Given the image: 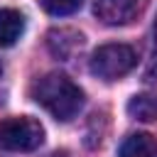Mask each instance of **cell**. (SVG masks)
<instances>
[{"instance_id":"cell-1","label":"cell","mask_w":157,"mask_h":157,"mask_svg":"<svg viewBox=\"0 0 157 157\" xmlns=\"http://www.w3.org/2000/svg\"><path fill=\"white\" fill-rule=\"evenodd\" d=\"M32 98L56 120H71L83 105V91L64 74H47L34 81Z\"/></svg>"},{"instance_id":"cell-2","label":"cell","mask_w":157,"mask_h":157,"mask_svg":"<svg viewBox=\"0 0 157 157\" xmlns=\"http://www.w3.org/2000/svg\"><path fill=\"white\" fill-rule=\"evenodd\" d=\"M44 142V128L29 115H15L0 120V150L32 152Z\"/></svg>"},{"instance_id":"cell-3","label":"cell","mask_w":157,"mask_h":157,"mask_svg":"<svg viewBox=\"0 0 157 157\" xmlns=\"http://www.w3.org/2000/svg\"><path fill=\"white\" fill-rule=\"evenodd\" d=\"M137 64V54L128 44H103L91 56V74L103 81H115L130 74Z\"/></svg>"},{"instance_id":"cell-4","label":"cell","mask_w":157,"mask_h":157,"mask_svg":"<svg viewBox=\"0 0 157 157\" xmlns=\"http://www.w3.org/2000/svg\"><path fill=\"white\" fill-rule=\"evenodd\" d=\"M145 0H93V12L103 25H128L132 22Z\"/></svg>"},{"instance_id":"cell-5","label":"cell","mask_w":157,"mask_h":157,"mask_svg":"<svg viewBox=\"0 0 157 157\" xmlns=\"http://www.w3.org/2000/svg\"><path fill=\"white\" fill-rule=\"evenodd\" d=\"M47 44H49V52L56 59H69L83 44V37L74 29H52L47 34Z\"/></svg>"},{"instance_id":"cell-6","label":"cell","mask_w":157,"mask_h":157,"mask_svg":"<svg viewBox=\"0 0 157 157\" xmlns=\"http://www.w3.org/2000/svg\"><path fill=\"white\" fill-rule=\"evenodd\" d=\"M118 157H157V140L147 132H132L120 145Z\"/></svg>"},{"instance_id":"cell-7","label":"cell","mask_w":157,"mask_h":157,"mask_svg":"<svg viewBox=\"0 0 157 157\" xmlns=\"http://www.w3.org/2000/svg\"><path fill=\"white\" fill-rule=\"evenodd\" d=\"M25 32V17L17 10L2 7L0 10V47H12L20 34Z\"/></svg>"},{"instance_id":"cell-8","label":"cell","mask_w":157,"mask_h":157,"mask_svg":"<svg viewBox=\"0 0 157 157\" xmlns=\"http://www.w3.org/2000/svg\"><path fill=\"white\" fill-rule=\"evenodd\" d=\"M128 115L140 123L157 120V93H137L128 101Z\"/></svg>"},{"instance_id":"cell-9","label":"cell","mask_w":157,"mask_h":157,"mask_svg":"<svg viewBox=\"0 0 157 157\" xmlns=\"http://www.w3.org/2000/svg\"><path fill=\"white\" fill-rule=\"evenodd\" d=\"M39 5H42L44 12L61 17V15H71V12H76V10L81 7V0H39Z\"/></svg>"},{"instance_id":"cell-10","label":"cell","mask_w":157,"mask_h":157,"mask_svg":"<svg viewBox=\"0 0 157 157\" xmlns=\"http://www.w3.org/2000/svg\"><path fill=\"white\" fill-rule=\"evenodd\" d=\"M155 42H157V17H155Z\"/></svg>"},{"instance_id":"cell-11","label":"cell","mask_w":157,"mask_h":157,"mask_svg":"<svg viewBox=\"0 0 157 157\" xmlns=\"http://www.w3.org/2000/svg\"><path fill=\"white\" fill-rule=\"evenodd\" d=\"M0 71H2V66H0Z\"/></svg>"}]
</instances>
